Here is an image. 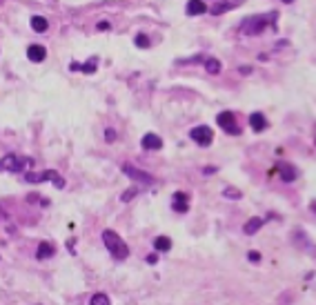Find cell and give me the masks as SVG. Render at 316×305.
I'll use <instances>...</instances> for the list:
<instances>
[{"label": "cell", "instance_id": "obj_21", "mask_svg": "<svg viewBox=\"0 0 316 305\" xmlns=\"http://www.w3.org/2000/svg\"><path fill=\"white\" fill-rule=\"evenodd\" d=\"M154 250L156 252H169L172 250V239H169V236H158V239L154 241Z\"/></svg>", "mask_w": 316, "mask_h": 305}, {"label": "cell", "instance_id": "obj_26", "mask_svg": "<svg viewBox=\"0 0 316 305\" xmlns=\"http://www.w3.org/2000/svg\"><path fill=\"white\" fill-rule=\"evenodd\" d=\"M116 138H118L116 129H114V127H107V129H105V141H107V143H114Z\"/></svg>", "mask_w": 316, "mask_h": 305}, {"label": "cell", "instance_id": "obj_31", "mask_svg": "<svg viewBox=\"0 0 316 305\" xmlns=\"http://www.w3.org/2000/svg\"><path fill=\"white\" fill-rule=\"evenodd\" d=\"M216 172V167H205L203 169V174H214Z\"/></svg>", "mask_w": 316, "mask_h": 305}, {"label": "cell", "instance_id": "obj_32", "mask_svg": "<svg viewBox=\"0 0 316 305\" xmlns=\"http://www.w3.org/2000/svg\"><path fill=\"white\" fill-rule=\"evenodd\" d=\"M309 210H312L314 214H316V200H312V203H309Z\"/></svg>", "mask_w": 316, "mask_h": 305}, {"label": "cell", "instance_id": "obj_12", "mask_svg": "<svg viewBox=\"0 0 316 305\" xmlns=\"http://www.w3.org/2000/svg\"><path fill=\"white\" fill-rule=\"evenodd\" d=\"M250 127L254 129V132H265V129L269 127V123L261 112H252L250 114Z\"/></svg>", "mask_w": 316, "mask_h": 305}, {"label": "cell", "instance_id": "obj_16", "mask_svg": "<svg viewBox=\"0 0 316 305\" xmlns=\"http://www.w3.org/2000/svg\"><path fill=\"white\" fill-rule=\"evenodd\" d=\"M263 225H265V219H261V216H254V219H250V221L245 223V227H243V232H245L247 236H254L258 230H261Z\"/></svg>", "mask_w": 316, "mask_h": 305}, {"label": "cell", "instance_id": "obj_23", "mask_svg": "<svg viewBox=\"0 0 316 305\" xmlns=\"http://www.w3.org/2000/svg\"><path fill=\"white\" fill-rule=\"evenodd\" d=\"M223 196H225V198H232V200H238V198H243V192L236 187H225L223 189Z\"/></svg>", "mask_w": 316, "mask_h": 305}, {"label": "cell", "instance_id": "obj_17", "mask_svg": "<svg viewBox=\"0 0 316 305\" xmlns=\"http://www.w3.org/2000/svg\"><path fill=\"white\" fill-rule=\"evenodd\" d=\"M96 67H98V58L96 56H91L87 63H82V65H78V63H74L71 65V69H78V71H82V74H96Z\"/></svg>", "mask_w": 316, "mask_h": 305}, {"label": "cell", "instance_id": "obj_3", "mask_svg": "<svg viewBox=\"0 0 316 305\" xmlns=\"http://www.w3.org/2000/svg\"><path fill=\"white\" fill-rule=\"evenodd\" d=\"M45 180H51L58 189L65 187V178L60 176L54 169H47V172H27L25 174V183H45Z\"/></svg>", "mask_w": 316, "mask_h": 305}, {"label": "cell", "instance_id": "obj_25", "mask_svg": "<svg viewBox=\"0 0 316 305\" xmlns=\"http://www.w3.org/2000/svg\"><path fill=\"white\" fill-rule=\"evenodd\" d=\"M136 196H138V189H136V187H129L127 192H123L121 200H123V203H129V200H132V198H136Z\"/></svg>", "mask_w": 316, "mask_h": 305}, {"label": "cell", "instance_id": "obj_8", "mask_svg": "<svg viewBox=\"0 0 316 305\" xmlns=\"http://www.w3.org/2000/svg\"><path fill=\"white\" fill-rule=\"evenodd\" d=\"M189 194L187 192H174L172 194V210L176 214H187L189 212Z\"/></svg>", "mask_w": 316, "mask_h": 305}, {"label": "cell", "instance_id": "obj_6", "mask_svg": "<svg viewBox=\"0 0 316 305\" xmlns=\"http://www.w3.org/2000/svg\"><path fill=\"white\" fill-rule=\"evenodd\" d=\"M189 138L196 145H200V147H207V145H212V141H214V129L209 125H198V127L189 129Z\"/></svg>", "mask_w": 316, "mask_h": 305}, {"label": "cell", "instance_id": "obj_7", "mask_svg": "<svg viewBox=\"0 0 316 305\" xmlns=\"http://www.w3.org/2000/svg\"><path fill=\"white\" fill-rule=\"evenodd\" d=\"M216 123L225 129V134H232V136H238V134H241V127H238V123H236L234 112H221L219 116H216Z\"/></svg>", "mask_w": 316, "mask_h": 305}, {"label": "cell", "instance_id": "obj_24", "mask_svg": "<svg viewBox=\"0 0 316 305\" xmlns=\"http://www.w3.org/2000/svg\"><path fill=\"white\" fill-rule=\"evenodd\" d=\"M89 303H91V305H110L112 298L107 296V294H94V296L89 298Z\"/></svg>", "mask_w": 316, "mask_h": 305}, {"label": "cell", "instance_id": "obj_13", "mask_svg": "<svg viewBox=\"0 0 316 305\" xmlns=\"http://www.w3.org/2000/svg\"><path fill=\"white\" fill-rule=\"evenodd\" d=\"M27 58L32 60V63H43V60L47 58V49H45L43 45H29V47H27Z\"/></svg>", "mask_w": 316, "mask_h": 305}, {"label": "cell", "instance_id": "obj_29", "mask_svg": "<svg viewBox=\"0 0 316 305\" xmlns=\"http://www.w3.org/2000/svg\"><path fill=\"white\" fill-rule=\"evenodd\" d=\"M110 27H112V25L107 23V20H100V23L96 25V29H98V32H107V29H110Z\"/></svg>", "mask_w": 316, "mask_h": 305}, {"label": "cell", "instance_id": "obj_33", "mask_svg": "<svg viewBox=\"0 0 316 305\" xmlns=\"http://www.w3.org/2000/svg\"><path fill=\"white\" fill-rule=\"evenodd\" d=\"M281 3H283V5H292L294 0H281Z\"/></svg>", "mask_w": 316, "mask_h": 305}, {"label": "cell", "instance_id": "obj_28", "mask_svg": "<svg viewBox=\"0 0 316 305\" xmlns=\"http://www.w3.org/2000/svg\"><path fill=\"white\" fill-rule=\"evenodd\" d=\"M238 74H241V76H250L252 74V67L250 65H241V67H238Z\"/></svg>", "mask_w": 316, "mask_h": 305}, {"label": "cell", "instance_id": "obj_5", "mask_svg": "<svg viewBox=\"0 0 316 305\" xmlns=\"http://www.w3.org/2000/svg\"><path fill=\"white\" fill-rule=\"evenodd\" d=\"M121 169H123V174H125L127 178L136 180V183H143V185H152V183H156V178H154L152 174H147V172H143V169L134 167L132 163H123V165H121Z\"/></svg>", "mask_w": 316, "mask_h": 305}, {"label": "cell", "instance_id": "obj_11", "mask_svg": "<svg viewBox=\"0 0 316 305\" xmlns=\"http://www.w3.org/2000/svg\"><path fill=\"white\" fill-rule=\"evenodd\" d=\"M141 147L147 149V152H158V149H163V138L156 136V134H145Z\"/></svg>", "mask_w": 316, "mask_h": 305}, {"label": "cell", "instance_id": "obj_4", "mask_svg": "<svg viewBox=\"0 0 316 305\" xmlns=\"http://www.w3.org/2000/svg\"><path fill=\"white\" fill-rule=\"evenodd\" d=\"M32 167L34 158H18L16 154H7V156L0 158V172H20L25 167Z\"/></svg>", "mask_w": 316, "mask_h": 305}, {"label": "cell", "instance_id": "obj_9", "mask_svg": "<svg viewBox=\"0 0 316 305\" xmlns=\"http://www.w3.org/2000/svg\"><path fill=\"white\" fill-rule=\"evenodd\" d=\"M241 5H245V0H219L216 5H212V7H209V14H214V16H221V14L232 12V9L241 7Z\"/></svg>", "mask_w": 316, "mask_h": 305}, {"label": "cell", "instance_id": "obj_27", "mask_svg": "<svg viewBox=\"0 0 316 305\" xmlns=\"http://www.w3.org/2000/svg\"><path fill=\"white\" fill-rule=\"evenodd\" d=\"M247 258H250L252 263H261L263 254H261V252H258V250H250V252H247Z\"/></svg>", "mask_w": 316, "mask_h": 305}, {"label": "cell", "instance_id": "obj_18", "mask_svg": "<svg viewBox=\"0 0 316 305\" xmlns=\"http://www.w3.org/2000/svg\"><path fill=\"white\" fill-rule=\"evenodd\" d=\"M29 25H32V29H34L36 34H45L49 29V20L45 18V16H32Z\"/></svg>", "mask_w": 316, "mask_h": 305}, {"label": "cell", "instance_id": "obj_10", "mask_svg": "<svg viewBox=\"0 0 316 305\" xmlns=\"http://www.w3.org/2000/svg\"><path fill=\"white\" fill-rule=\"evenodd\" d=\"M276 172H278V176H281L283 183H292V180L296 178V167L289 165V163H285V161L276 163Z\"/></svg>", "mask_w": 316, "mask_h": 305}, {"label": "cell", "instance_id": "obj_20", "mask_svg": "<svg viewBox=\"0 0 316 305\" xmlns=\"http://www.w3.org/2000/svg\"><path fill=\"white\" fill-rule=\"evenodd\" d=\"M205 71L209 76H219L221 74V60L219 58H205Z\"/></svg>", "mask_w": 316, "mask_h": 305}, {"label": "cell", "instance_id": "obj_2", "mask_svg": "<svg viewBox=\"0 0 316 305\" xmlns=\"http://www.w3.org/2000/svg\"><path fill=\"white\" fill-rule=\"evenodd\" d=\"M102 243H105V247L110 250V254L116 258V261H125V258L129 256L127 243L123 241L114 230H105V232H102Z\"/></svg>", "mask_w": 316, "mask_h": 305}, {"label": "cell", "instance_id": "obj_22", "mask_svg": "<svg viewBox=\"0 0 316 305\" xmlns=\"http://www.w3.org/2000/svg\"><path fill=\"white\" fill-rule=\"evenodd\" d=\"M134 45H136V47H141V49H149V47H152V40H149L147 34H136Z\"/></svg>", "mask_w": 316, "mask_h": 305}, {"label": "cell", "instance_id": "obj_14", "mask_svg": "<svg viewBox=\"0 0 316 305\" xmlns=\"http://www.w3.org/2000/svg\"><path fill=\"white\" fill-rule=\"evenodd\" d=\"M292 236H294V241H298L303 247H307L309 256H316V245H312V243H309L307 234H305V230H300V227H296V230L292 232Z\"/></svg>", "mask_w": 316, "mask_h": 305}, {"label": "cell", "instance_id": "obj_19", "mask_svg": "<svg viewBox=\"0 0 316 305\" xmlns=\"http://www.w3.org/2000/svg\"><path fill=\"white\" fill-rule=\"evenodd\" d=\"M56 254V247L51 245V243H47V241H43L38 245V252H36V256L40 258V261H45V258H51Z\"/></svg>", "mask_w": 316, "mask_h": 305}, {"label": "cell", "instance_id": "obj_15", "mask_svg": "<svg viewBox=\"0 0 316 305\" xmlns=\"http://www.w3.org/2000/svg\"><path fill=\"white\" fill-rule=\"evenodd\" d=\"M205 12H207V5L203 0H189L187 7H185V14H187V16H203Z\"/></svg>", "mask_w": 316, "mask_h": 305}, {"label": "cell", "instance_id": "obj_30", "mask_svg": "<svg viewBox=\"0 0 316 305\" xmlns=\"http://www.w3.org/2000/svg\"><path fill=\"white\" fill-rule=\"evenodd\" d=\"M147 263H149V265H156V263H158V254H149L147 256Z\"/></svg>", "mask_w": 316, "mask_h": 305}, {"label": "cell", "instance_id": "obj_1", "mask_svg": "<svg viewBox=\"0 0 316 305\" xmlns=\"http://www.w3.org/2000/svg\"><path fill=\"white\" fill-rule=\"evenodd\" d=\"M276 20H278V12L254 14V16H247L241 23V34L243 36H261L269 25H276Z\"/></svg>", "mask_w": 316, "mask_h": 305}]
</instances>
